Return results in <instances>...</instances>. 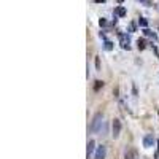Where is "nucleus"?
<instances>
[{
  "label": "nucleus",
  "instance_id": "1",
  "mask_svg": "<svg viewBox=\"0 0 159 159\" xmlns=\"http://www.w3.org/2000/svg\"><path fill=\"white\" fill-rule=\"evenodd\" d=\"M102 124H104V115H102V113H96L94 118H92V123H91V132L99 134L102 130Z\"/></svg>",
  "mask_w": 159,
  "mask_h": 159
},
{
  "label": "nucleus",
  "instance_id": "2",
  "mask_svg": "<svg viewBox=\"0 0 159 159\" xmlns=\"http://www.w3.org/2000/svg\"><path fill=\"white\" fill-rule=\"evenodd\" d=\"M121 121L119 119H113V124H111V135H113L115 138H118L119 137V134H121Z\"/></svg>",
  "mask_w": 159,
  "mask_h": 159
},
{
  "label": "nucleus",
  "instance_id": "3",
  "mask_svg": "<svg viewBox=\"0 0 159 159\" xmlns=\"http://www.w3.org/2000/svg\"><path fill=\"white\" fill-rule=\"evenodd\" d=\"M119 38H121V48L123 49H130V37L126 35V34H119Z\"/></svg>",
  "mask_w": 159,
  "mask_h": 159
},
{
  "label": "nucleus",
  "instance_id": "4",
  "mask_svg": "<svg viewBox=\"0 0 159 159\" xmlns=\"http://www.w3.org/2000/svg\"><path fill=\"white\" fill-rule=\"evenodd\" d=\"M96 142L94 140H89V142H88V145H86V159H89L92 154H94V151H96Z\"/></svg>",
  "mask_w": 159,
  "mask_h": 159
},
{
  "label": "nucleus",
  "instance_id": "5",
  "mask_svg": "<svg viewBox=\"0 0 159 159\" xmlns=\"http://www.w3.org/2000/svg\"><path fill=\"white\" fill-rule=\"evenodd\" d=\"M105 156H107V148L104 146V145L97 146L96 154H94V159H105Z\"/></svg>",
  "mask_w": 159,
  "mask_h": 159
},
{
  "label": "nucleus",
  "instance_id": "6",
  "mask_svg": "<svg viewBox=\"0 0 159 159\" xmlns=\"http://www.w3.org/2000/svg\"><path fill=\"white\" fill-rule=\"evenodd\" d=\"M154 142H156V140H154V137L151 134H148V135H145V137H143V146L145 148H151L154 145Z\"/></svg>",
  "mask_w": 159,
  "mask_h": 159
},
{
  "label": "nucleus",
  "instance_id": "7",
  "mask_svg": "<svg viewBox=\"0 0 159 159\" xmlns=\"http://www.w3.org/2000/svg\"><path fill=\"white\" fill-rule=\"evenodd\" d=\"M124 159H137V151L134 148H127L124 153Z\"/></svg>",
  "mask_w": 159,
  "mask_h": 159
},
{
  "label": "nucleus",
  "instance_id": "8",
  "mask_svg": "<svg viewBox=\"0 0 159 159\" xmlns=\"http://www.w3.org/2000/svg\"><path fill=\"white\" fill-rule=\"evenodd\" d=\"M115 16L124 18V16H126V8H124V7H118V8L115 10Z\"/></svg>",
  "mask_w": 159,
  "mask_h": 159
},
{
  "label": "nucleus",
  "instance_id": "9",
  "mask_svg": "<svg viewBox=\"0 0 159 159\" xmlns=\"http://www.w3.org/2000/svg\"><path fill=\"white\" fill-rule=\"evenodd\" d=\"M143 34H145V35H146V37H151V38H153V40H156V38H158V35H156V34H154V32H151V30H149V29H143Z\"/></svg>",
  "mask_w": 159,
  "mask_h": 159
},
{
  "label": "nucleus",
  "instance_id": "10",
  "mask_svg": "<svg viewBox=\"0 0 159 159\" xmlns=\"http://www.w3.org/2000/svg\"><path fill=\"white\" fill-rule=\"evenodd\" d=\"M138 26L143 27V29H146V27H148V21L145 19V18H140V19H138Z\"/></svg>",
  "mask_w": 159,
  "mask_h": 159
},
{
  "label": "nucleus",
  "instance_id": "11",
  "mask_svg": "<svg viewBox=\"0 0 159 159\" xmlns=\"http://www.w3.org/2000/svg\"><path fill=\"white\" fill-rule=\"evenodd\" d=\"M137 45H138V49H145V48H146V41H145L143 38H138Z\"/></svg>",
  "mask_w": 159,
  "mask_h": 159
},
{
  "label": "nucleus",
  "instance_id": "12",
  "mask_svg": "<svg viewBox=\"0 0 159 159\" xmlns=\"http://www.w3.org/2000/svg\"><path fill=\"white\" fill-rule=\"evenodd\" d=\"M104 48H105L107 51H111V49H113V43L107 40V41H105V45H104Z\"/></svg>",
  "mask_w": 159,
  "mask_h": 159
},
{
  "label": "nucleus",
  "instance_id": "13",
  "mask_svg": "<svg viewBox=\"0 0 159 159\" xmlns=\"http://www.w3.org/2000/svg\"><path fill=\"white\" fill-rule=\"evenodd\" d=\"M104 86V81H96V86H94V91H99L100 88Z\"/></svg>",
  "mask_w": 159,
  "mask_h": 159
},
{
  "label": "nucleus",
  "instance_id": "14",
  "mask_svg": "<svg viewBox=\"0 0 159 159\" xmlns=\"http://www.w3.org/2000/svg\"><path fill=\"white\" fill-rule=\"evenodd\" d=\"M135 30V24L134 22H130V26H129V32H134Z\"/></svg>",
  "mask_w": 159,
  "mask_h": 159
},
{
  "label": "nucleus",
  "instance_id": "15",
  "mask_svg": "<svg viewBox=\"0 0 159 159\" xmlns=\"http://www.w3.org/2000/svg\"><path fill=\"white\" fill-rule=\"evenodd\" d=\"M96 67H97V70H100V60H99V57L96 59Z\"/></svg>",
  "mask_w": 159,
  "mask_h": 159
},
{
  "label": "nucleus",
  "instance_id": "16",
  "mask_svg": "<svg viewBox=\"0 0 159 159\" xmlns=\"http://www.w3.org/2000/svg\"><path fill=\"white\" fill-rule=\"evenodd\" d=\"M99 24H100V26H107V21L104 19V18H102V19L99 21Z\"/></svg>",
  "mask_w": 159,
  "mask_h": 159
},
{
  "label": "nucleus",
  "instance_id": "17",
  "mask_svg": "<svg viewBox=\"0 0 159 159\" xmlns=\"http://www.w3.org/2000/svg\"><path fill=\"white\" fill-rule=\"evenodd\" d=\"M156 159H159V142H158V151H156Z\"/></svg>",
  "mask_w": 159,
  "mask_h": 159
},
{
  "label": "nucleus",
  "instance_id": "18",
  "mask_svg": "<svg viewBox=\"0 0 159 159\" xmlns=\"http://www.w3.org/2000/svg\"><path fill=\"white\" fill-rule=\"evenodd\" d=\"M140 2H143L145 5H149V0H140Z\"/></svg>",
  "mask_w": 159,
  "mask_h": 159
},
{
  "label": "nucleus",
  "instance_id": "19",
  "mask_svg": "<svg viewBox=\"0 0 159 159\" xmlns=\"http://www.w3.org/2000/svg\"><path fill=\"white\" fill-rule=\"evenodd\" d=\"M96 2H97V3H100V2H102V3H104V2H105V0H96Z\"/></svg>",
  "mask_w": 159,
  "mask_h": 159
},
{
  "label": "nucleus",
  "instance_id": "20",
  "mask_svg": "<svg viewBox=\"0 0 159 159\" xmlns=\"http://www.w3.org/2000/svg\"><path fill=\"white\" fill-rule=\"evenodd\" d=\"M118 2H124V0H118Z\"/></svg>",
  "mask_w": 159,
  "mask_h": 159
}]
</instances>
